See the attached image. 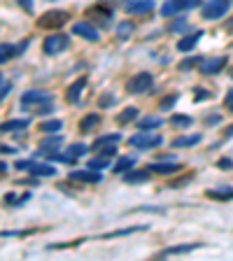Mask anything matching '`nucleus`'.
Masks as SVG:
<instances>
[{
	"label": "nucleus",
	"mask_w": 233,
	"mask_h": 261,
	"mask_svg": "<svg viewBox=\"0 0 233 261\" xmlns=\"http://www.w3.org/2000/svg\"><path fill=\"white\" fill-rule=\"evenodd\" d=\"M208 198L231 200V198H233V189H210V192H208Z\"/></svg>",
	"instance_id": "obj_26"
},
{
	"label": "nucleus",
	"mask_w": 233,
	"mask_h": 261,
	"mask_svg": "<svg viewBox=\"0 0 233 261\" xmlns=\"http://www.w3.org/2000/svg\"><path fill=\"white\" fill-rule=\"evenodd\" d=\"M156 7L154 0H133V2H126V12L128 14H147Z\"/></svg>",
	"instance_id": "obj_10"
},
{
	"label": "nucleus",
	"mask_w": 233,
	"mask_h": 261,
	"mask_svg": "<svg viewBox=\"0 0 233 261\" xmlns=\"http://www.w3.org/2000/svg\"><path fill=\"white\" fill-rule=\"evenodd\" d=\"M138 112H140L138 108H126L121 115L116 117V122H119V124H128V122H133V119L138 117Z\"/></svg>",
	"instance_id": "obj_29"
},
{
	"label": "nucleus",
	"mask_w": 233,
	"mask_h": 261,
	"mask_svg": "<svg viewBox=\"0 0 233 261\" xmlns=\"http://www.w3.org/2000/svg\"><path fill=\"white\" fill-rule=\"evenodd\" d=\"M147 226H131V229H119V231H112V233H105L103 240L108 238H121V236H128V233H135V231H145Z\"/></svg>",
	"instance_id": "obj_27"
},
{
	"label": "nucleus",
	"mask_w": 233,
	"mask_h": 261,
	"mask_svg": "<svg viewBox=\"0 0 233 261\" xmlns=\"http://www.w3.org/2000/svg\"><path fill=\"white\" fill-rule=\"evenodd\" d=\"M219 122H222V117L219 115H210L208 119H205V124H219Z\"/></svg>",
	"instance_id": "obj_42"
},
{
	"label": "nucleus",
	"mask_w": 233,
	"mask_h": 261,
	"mask_svg": "<svg viewBox=\"0 0 233 261\" xmlns=\"http://www.w3.org/2000/svg\"><path fill=\"white\" fill-rule=\"evenodd\" d=\"M31 126V119H9L0 126L2 133H9V130H19V129H28Z\"/></svg>",
	"instance_id": "obj_20"
},
{
	"label": "nucleus",
	"mask_w": 233,
	"mask_h": 261,
	"mask_svg": "<svg viewBox=\"0 0 233 261\" xmlns=\"http://www.w3.org/2000/svg\"><path fill=\"white\" fill-rule=\"evenodd\" d=\"M133 166H135V159H133V156H121L112 170H115V173H128Z\"/></svg>",
	"instance_id": "obj_24"
},
{
	"label": "nucleus",
	"mask_w": 233,
	"mask_h": 261,
	"mask_svg": "<svg viewBox=\"0 0 233 261\" xmlns=\"http://www.w3.org/2000/svg\"><path fill=\"white\" fill-rule=\"evenodd\" d=\"M201 35H203V31H196V33H191V35L182 38V40L177 42V52H191V49H194V47L198 45Z\"/></svg>",
	"instance_id": "obj_17"
},
{
	"label": "nucleus",
	"mask_w": 233,
	"mask_h": 261,
	"mask_svg": "<svg viewBox=\"0 0 233 261\" xmlns=\"http://www.w3.org/2000/svg\"><path fill=\"white\" fill-rule=\"evenodd\" d=\"M175 103H177V93H171V96H166V98L159 103V108H161V110H171Z\"/></svg>",
	"instance_id": "obj_31"
},
{
	"label": "nucleus",
	"mask_w": 233,
	"mask_h": 261,
	"mask_svg": "<svg viewBox=\"0 0 233 261\" xmlns=\"http://www.w3.org/2000/svg\"><path fill=\"white\" fill-rule=\"evenodd\" d=\"M86 82H89L86 77H79V79H75V82L68 86V91H65V100H68V103H77V98L82 96V91H84Z\"/></svg>",
	"instance_id": "obj_14"
},
{
	"label": "nucleus",
	"mask_w": 233,
	"mask_h": 261,
	"mask_svg": "<svg viewBox=\"0 0 233 261\" xmlns=\"http://www.w3.org/2000/svg\"><path fill=\"white\" fill-rule=\"evenodd\" d=\"M201 140H203L201 133H194V135H182V138L173 140V147H175V149H186V147H196Z\"/></svg>",
	"instance_id": "obj_16"
},
{
	"label": "nucleus",
	"mask_w": 233,
	"mask_h": 261,
	"mask_svg": "<svg viewBox=\"0 0 233 261\" xmlns=\"http://www.w3.org/2000/svg\"><path fill=\"white\" fill-rule=\"evenodd\" d=\"M201 5V0H166L161 5V16H177L184 9H194Z\"/></svg>",
	"instance_id": "obj_2"
},
{
	"label": "nucleus",
	"mask_w": 233,
	"mask_h": 261,
	"mask_svg": "<svg viewBox=\"0 0 233 261\" xmlns=\"http://www.w3.org/2000/svg\"><path fill=\"white\" fill-rule=\"evenodd\" d=\"M182 166L175 161H156L149 166V173H159V175H173V173H179Z\"/></svg>",
	"instance_id": "obj_12"
},
{
	"label": "nucleus",
	"mask_w": 233,
	"mask_h": 261,
	"mask_svg": "<svg viewBox=\"0 0 233 261\" xmlns=\"http://www.w3.org/2000/svg\"><path fill=\"white\" fill-rule=\"evenodd\" d=\"M72 35H79V38H84V40H89V42H98V31L93 28L89 21H77L75 26H72Z\"/></svg>",
	"instance_id": "obj_9"
},
{
	"label": "nucleus",
	"mask_w": 233,
	"mask_h": 261,
	"mask_svg": "<svg viewBox=\"0 0 233 261\" xmlns=\"http://www.w3.org/2000/svg\"><path fill=\"white\" fill-rule=\"evenodd\" d=\"M65 47H68V35H61V33H56V35H47L42 49H45V54L54 56V54H61Z\"/></svg>",
	"instance_id": "obj_7"
},
{
	"label": "nucleus",
	"mask_w": 233,
	"mask_h": 261,
	"mask_svg": "<svg viewBox=\"0 0 233 261\" xmlns=\"http://www.w3.org/2000/svg\"><path fill=\"white\" fill-rule=\"evenodd\" d=\"M161 126H163L161 117H145V119H140V129L142 130H154V129H161Z\"/></svg>",
	"instance_id": "obj_23"
},
{
	"label": "nucleus",
	"mask_w": 233,
	"mask_h": 261,
	"mask_svg": "<svg viewBox=\"0 0 233 261\" xmlns=\"http://www.w3.org/2000/svg\"><path fill=\"white\" fill-rule=\"evenodd\" d=\"M133 31V23H128V21H124L119 28H116V33H119V38H128V33Z\"/></svg>",
	"instance_id": "obj_34"
},
{
	"label": "nucleus",
	"mask_w": 233,
	"mask_h": 261,
	"mask_svg": "<svg viewBox=\"0 0 233 261\" xmlns=\"http://www.w3.org/2000/svg\"><path fill=\"white\" fill-rule=\"evenodd\" d=\"M194 98H196V100H205V98H210V93H205V89H196Z\"/></svg>",
	"instance_id": "obj_38"
},
{
	"label": "nucleus",
	"mask_w": 233,
	"mask_h": 261,
	"mask_svg": "<svg viewBox=\"0 0 233 261\" xmlns=\"http://www.w3.org/2000/svg\"><path fill=\"white\" fill-rule=\"evenodd\" d=\"M86 16H96L98 21L108 23V21H110V16H112V12H110L108 7H103V5H93V7L86 9Z\"/></svg>",
	"instance_id": "obj_19"
},
{
	"label": "nucleus",
	"mask_w": 233,
	"mask_h": 261,
	"mask_svg": "<svg viewBox=\"0 0 233 261\" xmlns=\"http://www.w3.org/2000/svg\"><path fill=\"white\" fill-rule=\"evenodd\" d=\"M19 170H28L31 175H38V177H54L56 175V168L49 166V163H33V161H19L16 163Z\"/></svg>",
	"instance_id": "obj_6"
},
{
	"label": "nucleus",
	"mask_w": 233,
	"mask_h": 261,
	"mask_svg": "<svg viewBox=\"0 0 233 261\" xmlns=\"http://www.w3.org/2000/svg\"><path fill=\"white\" fill-rule=\"evenodd\" d=\"M2 170H5V163H2V161H0V173H2Z\"/></svg>",
	"instance_id": "obj_45"
},
{
	"label": "nucleus",
	"mask_w": 233,
	"mask_h": 261,
	"mask_svg": "<svg viewBox=\"0 0 233 261\" xmlns=\"http://www.w3.org/2000/svg\"><path fill=\"white\" fill-rule=\"evenodd\" d=\"M40 129L45 130V133H58V130L63 129V124L58 122V119H54V122H45L42 126H40Z\"/></svg>",
	"instance_id": "obj_30"
},
{
	"label": "nucleus",
	"mask_w": 233,
	"mask_h": 261,
	"mask_svg": "<svg viewBox=\"0 0 233 261\" xmlns=\"http://www.w3.org/2000/svg\"><path fill=\"white\" fill-rule=\"evenodd\" d=\"M154 84V77L152 72H138V75H133L128 82H126V91L133 93V96H138V93H145L152 89Z\"/></svg>",
	"instance_id": "obj_1"
},
{
	"label": "nucleus",
	"mask_w": 233,
	"mask_h": 261,
	"mask_svg": "<svg viewBox=\"0 0 233 261\" xmlns=\"http://www.w3.org/2000/svg\"><path fill=\"white\" fill-rule=\"evenodd\" d=\"M98 124H101V117L98 115H86L84 119L79 122V130H82V133H89V130H93Z\"/></svg>",
	"instance_id": "obj_21"
},
{
	"label": "nucleus",
	"mask_w": 233,
	"mask_h": 261,
	"mask_svg": "<svg viewBox=\"0 0 233 261\" xmlns=\"http://www.w3.org/2000/svg\"><path fill=\"white\" fill-rule=\"evenodd\" d=\"M231 77H233V70H231Z\"/></svg>",
	"instance_id": "obj_46"
},
{
	"label": "nucleus",
	"mask_w": 233,
	"mask_h": 261,
	"mask_svg": "<svg viewBox=\"0 0 233 261\" xmlns=\"http://www.w3.org/2000/svg\"><path fill=\"white\" fill-rule=\"evenodd\" d=\"M226 65V56H217V59H208L201 63V72L203 75H217L219 70Z\"/></svg>",
	"instance_id": "obj_13"
},
{
	"label": "nucleus",
	"mask_w": 233,
	"mask_h": 261,
	"mask_svg": "<svg viewBox=\"0 0 233 261\" xmlns=\"http://www.w3.org/2000/svg\"><path fill=\"white\" fill-rule=\"evenodd\" d=\"M222 170H231L233 168V159H219V163H217Z\"/></svg>",
	"instance_id": "obj_35"
},
{
	"label": "nucleus",
	"mask_w": 233,
	"mask_h": 261,
	"mask_svg": "<svg viewBox=\"0 0 233 261\" xmlns=\"http://www.w3.org/2000/svg\"><path fill=\"white\" fill-rule=\"evenodd\" d=\"M161 142L163 138L161 135H152V130H140L128 140V145L135 147V149H154V147H161Z\"/></svg>",
	"instance_id": "obj_3"
},
{
	"label": "nucleus",
	"mask_w": 233,
	"mask_h": 261,
	"mask_svg": "<svg viewBox=\"0 0 233 261\" xmlns=\"http://www.w3.org/2000/svg\"><path fill=\"white\" fill-rule=\"evenodd\" d=\"M196 61H198V59H196V56H191V59H186L184 63H179V68H182V70H189V68H191V65H194Z\"/></svg>",
	"instance_id": "obj_37"
},
{
	"label": "nucleus",
	"mask_w": 233,
	"mask_h": 261,
	"mask_svg": "<svg viewBox=\"0 0 233 261\" xmlns=\"http://www.w3.org/2000/svg\"><path fill=\"white\" fill-rule=\"evenodd\" d=\"M105 166H108V156H98V159L89 161V168H93V170H103Z\"/></svg>",
	"instance_id": "obj_32"
},
{
	"label": "nucleus",
	"mask_w": 233,
	"mask_h": 261,
	"mask_svg": "<svg viewBox=\"0 0 233 261\" xmlns=\"http://www.w3.org/2000/svg\"><path fill=\"white\" fill-rule=\"evenodd\" d=\"M28 47V42H21L19 47L14 45H0V63H7L9 59H14V56H19Z\"/></svg>",
	"instance_id": "obj_15"
},
{
	"label": "nucleus",
	"mask_w": 233,
	"mask_h": 261,
	"mask_svg": "<svg viewBox=\"0 0 233 261\" xmlns=\"http://www.w3.org/2000/svg\"><path fill=\"white\" fill-rule=\"evenodd\" d=\"M184 28H186L184 19H177V21H173L171 26H168V31H171V33H179V31H184Z\"/></svg>",
	"instance_id": "obj_33"
},
{
	"label": "nucleus",
	"mask_w": 233,
	"mask_h": 261,
	"mask_svg": "<svg viewBox=\"0 0 233 261\" xmlns=\"http://www.w3.org/2000/svg\"><path fill=\"white\" fill-rule=\"evenodd\" d=\"M98 149H101L103 156H112V154L116 152V147H115V145H105V149H103V147H98Z\"/></svg>",
	"instance_id": "obj_36"
},
{
	"label": "nucleus",
	"mask_w": 233,
	"mask_h": 261,
	"mask_svg": "<svg viewBox=\"0 0 233 261\" xmlns=\"http://www.w3.org/2000/svg\"><path fill=\"white\" fill-rule=\"evenodd\" d=\"M226 108H229V110L233 112V89L229 91V96H226Z\"/></svg>",
	"instance_id": "obj_43"
},
{
	"label": "nucleus",
	"mask_w": 233,
	"mask_h": 261,
	"mask_svg": "<svg viewBox=\"0 0 233 261\" xmlns=\"http://www.w3.org/2000/svg\"><path fill=\"white\" fill-rule=\"evenodd\" d=\"M149 180V173L147 170H135V173H126L124 182L126 185H138V182H147Z\"/></svg>",
	"instance_id": "obj_22"
},
{
	"label": "nucleus",
	"mask_w": 233,
	"mask_h": 261,
	"mask_svg": "<svg viewBox=\"0 0 233 261\" xmlns=\"http://www.w3.org/2000/svg\"><path fill=\"white\" fill-rule=\"evenodd\" d=\"M116 142H121V133H110V135H101V138L96 140V149L103 145H116Z\"/></svg>",
	"instance_id": "obj_25"
},
{
	"label": "nucleus",
	"mask_w": 233,
	"mask_h": 261,
	"mask_svg": "<svg viewBox=\"0 0 233 261\" xmlns=\"http://www.w3.org/2000/svg\"><path fill=\"white\" fill-rule=\"evenodd\" d=\"M7 93H9V84H7V82H0V100L5 98Z\"/></svg>",
	"instance_id": "obj_39"
},
{
	"label": "nucleus",
	"mask_w": 233,
	"mask_h": 261,
	"mask_svg": "<svg viewBox=\"0 0 233 261\" xmlns=\"http://www.w3.org/2000/svg\"><path fill=\"white\" fill-rule=\"evenodd\" d=\"M65 21H68V12H65V9H52V12H47V14L40 16L38 26L40 28L52 31V28H61Z\"/></svg>",
	"instance_id": "obj_4"
},
{
	"label": "nucleus",
	"mask_w": 233,
	"mask_h": 261,
	"mask_svg": "<svg viewBox=\"0 0 233 261\" xmlns=\"http://www.w3.org/2000/svg\"><path fill=\"white\" fill-rule=\"evenodd\" d=\"M70 180H72V182H84V185H98L103 180V175H101V170H93V168L72 170V173H70Z\"/></svg>",
	"instance_id": "obj_8"
},
{
	"label": "nucleus",
	"mask_w": 233,
	"mask_h": 261,
	"mask_svg": "<svg viewBox=\"0 0 233 261\" xmlns=\"http://www.w3.org/2000/svg\"><path fill=\"white\" fill-rule=\"evenodd\" d=\"M226 135H233V126H229V130H226Z\"/></svg>",
	"instance_id": "obj_44"
},
{
	"label": "nucleus",
	"mask_w": 233,
	"mask_h": 261,
	"mask_svg": "<svg viewBox=\"0 0 233 261\" xmlns=\"http://www.w3.org/2000/svg\"><path fill=\"white\" fill-rule=\"evenodd\" d=\"M229 7H231V0H210L208 5L203 7V19H208V21L222 19L229 12Z\"/></svg>",
	"instance_id": "obj_5"
},
{
	"label": "nucleus",
	"mask_w": 233,
	"mask_h": 261,
	"mask_svg": "<svg viewBox=\"0 0 233 261\" xmlns=\"http://www.w3.org/2000/svg\"><path fill=\"white\" fill-rule=\"evenodd\" d=\"M196 247H201V243H189V245H173L166 247L161 252V257H171V254H186V252H194Z\"/></svg>",
	"instance_id": "obj_18"
},
{
	"label": "nucleus",
	"mask_w": 233,
	"mask_h": 261,
	"mask_svg": "<svg viewBox=\"0 0 233 261\" xmlns=\"http://www.w3.org/2000/svg\"><path fill=\"white\" fill-rule=\"evenodd\" d=\"M35 103H52V93L35 89V91H26L21 96V105H35Z\"/></svg>",
	"instance_id": "obj_11"
},
{
	"label": "nucleus",
	"mask_w": 233,
	"mask_h": 261,
	"mask_svg": "<svg viewBox=\"0 0 233 261\" xmlns=\"http://www.w3.org/2000/svg\"><path fill=\"white\" fill-rule=\"evenodd\" d=\"M49 112H54V108H52L49 103H47V105H42V108L38 110V115H49Z\"/></svg>",
	"instance_id": "obj_41"
},
{
	"label": "nucleus",
	"mask_w": 233,
	"mask_h": 261,
	"mask_svg": "<svg viewBox=\"0 0 233 261\" xmlns=\"http://www.w3.org/2000/svg\"><path fill=\"white\" fill-rule=\"evenodd\" d=\"M112 100H115V96H112V93H108L105 98H101V108H108V105H112Z\"/></svg>",
	"instance_id": "obj_40"
},
{
	"label": "nucleus",
	"mask_w": 233,
	"mask_h": 261,
	"mask_svg": "<svg viewBox=\"0 0 233 261\" xmlns=\"http://www.w3.org/2000/svg\"><path fill=\"white\" fill-rule=\"evenodd\" d=\"M171 124H173V126H177V129H189V126L194 124V119H191V117H186V115H173Z\"/></svg>",
	"instance_id": "obj_28"
}]
</instances>
